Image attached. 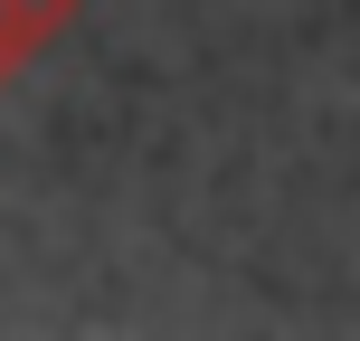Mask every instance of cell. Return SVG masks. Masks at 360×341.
<instances>
[{"mask_svg":"<svg viewBox=\"0 0 360 341\" xmlns=\"http://www.w3.org/2000/svg\"><path fill=\"white\" fill-rule=\"evenodd\" d=\"M67 19H76V0H0V86H10Z\"/></svg>","mask_w":360,"mask_h":341,"instance_id":"cell-1","label":"cell"}]
</instances>
